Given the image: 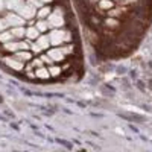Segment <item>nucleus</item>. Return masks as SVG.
I'll return each instance as SVG.
<instances>
[{
	"mask_svg": "<svg viewBox=\"0 0 152 152\" xmlns=\"http://www.w3.org/2000/svg\"><path fill=\"white\" fill-rule=\"evenodd\" d=\"M5 49L6 50H11V52H14V50H20V43L8 41V43H5Z\"/></svg>",
	"mask_w": 152,
	"mask_h": 152,
	"instance_id": "nucleus-11",
	"label": "nucleus"
},
{
	"mask_svg": "<svg viewBox=\"0 0 152 152\" xmlns=\"http://www.w3.org/2000/svg\"><path fill=\"white\" fill-rule=\"evenodd\" d=\"M59 67H50V75H59Z\"/></svg>",
	"mask_w": 152,
	"mask_h": 152,
	"instance_id": "nucleus-20",
	"label": "nucleus"
},
{
	"mask_svg": "<svg viewBox=\"0 0 152 152\" xmlns=\"http://www.w3.org/2000/svg\"><path fill=\"white\" fill-rule=\"evenodd\" d=\"M67 32L66 31H59V29H53L52 32H50L49 38H50V44H53V46H59L62 44L66 40H67Z\"/></svg>",
	"mask_w": 152,
	"mask_h": 152,
	"instance_id": "nucleus-1",
	"label": "nucleus"
},
{
	"mask_svg": "<svg viewBox=\"0 0 152 152\" xmlns=\"http://www.w3.org/2000/svg\"><path fill=\"white\" fill-rule=\"evenodd\" d=\"M37 43H38V46H40L41 49H47L49 44H50V38L49 37H40Z\"/></svg>",
	"mask_w": 152,
	"mask_h": 152,
	"instance_id": "nucleus-9",
	"label": "nucleus"
},
{
	"mask_svg": "<svg viewBox=\"0 0 152 152\" xmlns=\"http://www.w3.org/2000/svg\"><path fill=\"white\" fill-rule=\"evenodd\" d=\"M12 32H3V34H0V41H3V43H8L12 40Z\"/></svg>",
	"mask_w": 152,
	"mask_h": 152,
	"instance_id": "nucleus-14",
	"label": "nucleus"
},
{
	"mask_svg": "<svg viewBox=\"0 0 152 152\" xmlns=\"http://www.w3.org/2000/svg\"><path fill=\"white\" fill-rule=\"evenodd\" d=\"M99 5H100V8H102V9H111L114 6V3L111 2V0H100Z\"/></svg>",
	"mask_w": 152,
	"mask_h": 152,
	"instance_id": "nucleus-15",
	"label": "nucleus"
},
{
	"mask_svg": "<svg viewBox=\"0 0 152 152\" xmlns=\"http://www.w3.org/2000/svg\"><path fill=\"white\" fill-rule=\"evenodd\" d=\"M5 64L6 66H9L11 69H14V70H21V67H23V62L21 61H18L17 58H6L5 59Z\"/></svg>",
	"mask_w": 152,
	"mask_h": 152,
	"instance_id": "nucleus-5",
	"label": "nucleus"
},
{
	"mask_svg": "<svg viewBox=\"0 0 152 152\" xmlns=\"http://www.w3.org/2000/svg\"><path fill=\"white\" fill-rule=\"evenodd\" d=\"M35 9H37V8L29 3V5H21V6L17 9V12H18L23 18H32V17L35 15Z\"/></svg>",
	"mask_w": 152,
	"mask_h": 152,
	"instance_id": "nucleus-3",
	"label": "nucleus"
},
{
	"mask_svg": "<svg viewBox=\"0 0 152 152\" xmlns=\"http://www.w3.org/2000/svg\"><path fill=\"white\" fill-rule=\"evenodd\" d=\"M21 5H23L21 0H5V6L8 9H12V11H17Z\"/></svg>",
	"mask_w": 152,
	"mask_h": 152,
	"instance_id": "nucleus-7",
	"label": "nucleus"
},
{
	"mask_svg": "<svg viewBox=\"0 0 152 152\" xmlns=\"http://www.w3.org/2000/svg\"><path fill=\"white\" fill-rule=\"evenodd\" d=\"M29 3L35 8H43V2H38V0H29Z\"/></svg>",
	"mask_w": 152,
	"mask_h": 152,
	"instance_id": "nucleus-19",
	"label": "nucleus"
},
{
	"mask_svg": "<svg viewBox=\"0 0 152 152\" xmlns=\"http://www.w3.org/2000/svg\"><path fill=\"white\" fill-rule=\"evenodd\" d=\"M49 24L52 28H59V26H62L64 24V18H62V15H61V12L56 9L55 12H52V14H49Z\"/></svg>",
	"mask_w": 152,
	"mask_h": 152,
	"instance_id": "nucleus-2",
	"label": "nucleus"
},
{
	"mask_svg": "<svg viewBox=\"0 0 152 152\" xmlns=\"http://www.w3.org/2000/svg\"><path fill=\"white\" fill-rule=\"evenodd\" d=\"M11 32H12V35H14V37H18V38H21V37L26 35V32H24V29H23L21 26H18V28H15V29H12Z\"/></svg>",
	"mask_w": 152,
	"mask_h": 152,
	"instance_id": "nucleus-13",
	"label": "nucleus"
},
{
	"mask_svg": "<svg viewBox=\"0 0 152 152\" xmlns=\"http://www.w3.org/2000/svg\"><path fill=\"white\" fill-rule=\"evenodd\" d=\"M38 28H31V29H28L26 31V35L31 38V40H35V38H38Z\"/></svg>",
	"mask_w": 152,
	"mask_h": 152,
	"instance_id": "nucleus-12",
	"label": "nucleus"
},
{
	"mask_svg": "<svg viewBox=\"0 0 152 152\" xmlns=\"http://www.w3.org/2000/svg\"><path fill=\"white\" fill-rule=\"evenodd\" d=\"M14 58H17L18 61H28V59H31L32 58V55L29 53V52H18V50H17V53L14 55Z\"/></svg>",
	"mask_w": 152,
	"mask_h": 152,
	"instance_id": "nucleus-8",
	"label": "nucleus"
},
{
	"mask_svg": "<svg viewBox=\"0 0 152 152\" xmlns=\"http://www.w3.org/2000/svg\"><path fill=\"white\" fill-rule=\"evenodd\" d=\"M41 2H52V0H41Z\"/></svg>",
	"mask_w": 152,
	"mask_h": 152,
	"instance_id": "nucleus-23",
	"label": "nucleus"
},
{
	"mask_svg": "<svg viewBox=\"0 0 152 152\" xmlns=\"http://www.w3.org/2000/svg\"><path fill=\"white\" fill-rule=\"evenodd\" d=\"M3 6H5V0H0V11L3 9Z\"/></svg>",
	"mask_w": 152,
	"mask_h": 152,
	"instance_id": "nucleus-21",
	"label": "nucleus"
},
{
	"mask_svg": "<svg viewBox=\"0 0 152 152\" xmlns=\"http://www.w3.org/2000/svg\"><path fill=\"white\" fill-rule=\"evenodd\" d=\"M6 21H8V24H12V26H21V24L24 23V18L18 14H8L6 17Z\"/></svg>",
	"mask_w": 152,
	"mask_h": 152,
	"instance_id": "nucleus-4",
	"label": "nucleus"
},
{
	"mask_svg": "<svg viewBox=\"0 0 152 152\" xmlns=\"http://www.w3.org/2000/svg\"><path fill=\"white\" fill-rule=\"evenodd\" d=\"M47 26H49V23H46V21H40V23L37 24L38 31H46V29H47Z\"/></svg>",
	"mask_w": 152,
	"mask_h": 152,
	"instance_id": "nucleus-17",
	"label": "nucleus"
},
{
	"mask_svg": "<svg viewBox=\"0 0 152 152\" xmlns=\"http://www.w3.org/2000/svg\"><path fill=\"white\" fill-rule=\"evenodd\" d=\"M49 56L52 58L53 61H62V59H64V52L59 50V49H53V50H50V52H49Z\"/></svg>",
	"mask_w": 152,
	"mask_h": 152,
	"instance_id": "nucleus-6",
	"label": "nucleus"
},
{
	"mask_svg": "<svg viewBox=\"0 0 152 152\" xmlns=\"http://www.w3.org/2000/svg\"><path fill=\"white\" fill-rule=\"evenodd\" d=\"M49 14H50V9H49V8H41V9H40V12H38V15H40L41 18L49 17Z\"/></svg>",
	"mask_w": 152,
	"mask_h": 152,
	"instance_id": "nucleus-16",
	"label": "nucleus"
},
{
	"mask_svg": "<svg viewBox=\"0 0 152 152\" xmlns=\"http://www.w3.org/2000/svg\"><path fill=\"white\" fill-rule=\"evenodd\" d=\"M37 78H43V79H49L50 78V72H47L44 67H40L37 70Z\"/></svg>",
	"mask_w": 152,
	"mask_h": 152,
	"instance_id": "nucleus-10",
	"label": "nucleus"
},
{
	"mask_svg": "<svg viewBox=\"0 0 152 152\" xmlns=\"http://www.w3.org/2000/svg\"><path fill=\"white\" fill-rule=\"evenodd\" d=\"M126 3H131V2H135V0H125Z\"/></svg>",
	"mask_w": 152,
	"mask_h": 152,
	"instance_id": "nucleus-22",
	"label": "nucleus"
},
{
	"mask_svg": "<svg viewBox=\"0 0 152 152\" xmlns=\"http://www.w3.org/2000/svg\"><path fill=\"white\" fill-rule=\"evenodd\" d=\"M6 26H8L6 18H0V32H3V31L6 29Z\"/></svg>",
	"mask_w": 152,
	"mask_h": 152,
	"instance_id": "nucleus-18",
	"label": "nucleus"
}]
</instances>
